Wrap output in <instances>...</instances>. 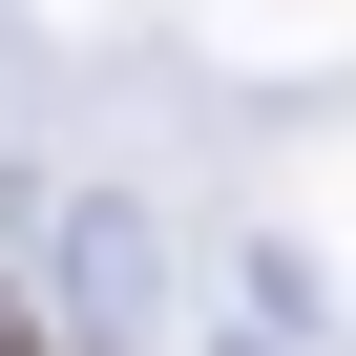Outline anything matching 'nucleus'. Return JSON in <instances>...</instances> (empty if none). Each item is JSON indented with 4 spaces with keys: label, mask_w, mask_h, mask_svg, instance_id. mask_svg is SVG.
Instances as JSON below:
<instances>
[{
    "label": "nucleus",
    "mask_w": 356,
    "mask_h": 356,
    "mask_svg": "<svg viewBox=\"0 0 356 356\" xmlns=\"http://www.w3.org/2000/svg\"><path fill=\"white\" fill-rule=\"evenodd\" d=\"M0 356H42V335H22V314H0Z\"/></svg>",
    "instance_id": "nucleus-1"
}]
</instances>
